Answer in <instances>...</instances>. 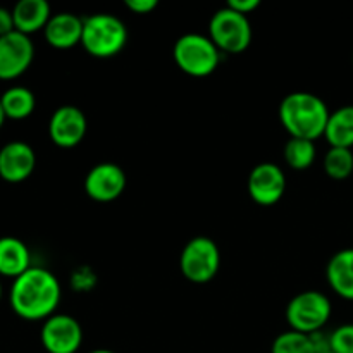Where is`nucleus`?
I'll return each instance as SVG.
<instances>
[{
    "label": "nucleus",
    "instance_id": "obj_1",
    "mask_svg": "<svg viewBox=\"0 0 353 353\" xmlns=\"http://www.w3.org/2000/svg\"><path fill=\"white\" fill-rule=\"evenodd\" d=\"M9 300L21 319L45 321L54 316L61 302V283L48 269L31 265L14 279Z\"/></svg>",
    "mask_w": 353,
    "mask_h": 353
},
{
    "label": "nucleus",
    "instance_id": "obj_2",
    "mask_svg": "<svg viewBox=\"0 0 353 353\" xmlns=\"http://www.w3.org/2000/svg\"><path fill=\"white\" fill-rule=\"evenodd\" d=\"M330 114L326 102L309 92L288 93L279 103V121L292 138L316 141L324 137Z\"/></svg>",
    "mask_w": 353,
    "mask_h": 353
},
{
    "label": "nucleus",
    "instance_id": "obj_3",
    "mask_svg": "<svg viewBox=\"0 0 353 353\" xmlns=\"http://www.w3.org/2000/svg\"><path fill=\"white\" fill-rule=\"evenodd\" d=\"M126 41L128 28L121 17L107 12L83 17L81 45L93 57H112L123 50Z\"/></svg>",
    "mask_w": 353,
    "mask_h": 353
},
{
    "label": "nucleus",
    "instance_id": "obj_4",
    "mask_svg": "<svg viewBox=\"0 0 353 353\" xmlns=\"http://www.w3.org/2000/svg\"><path fill=\"white\" fill-rule=\"evenodd\" d=\"M172 57L183 72L195 78L212 74L221 62V50L202 33H186L176 40Z\"/></svg>",
    "mask_w": 353,
    "mask_h": 353
},
{
    "label": "nucleus",
    "instance_id": "obj_5",
    "mask_svg": "<svg viewBox=\"0 0 353 353\" xmlns=\"http://www.w3.org/2000/svg\"><path fill=\"white\" fill-rule=\"evenodd\" d=\"M333 307L324 293L307 290L290 300L286 307V321L293 331L305 334L319 333L330 321Z\"/></svg>",
    "mask_w": 353,
    "mask_h": 353
},
{
    "label": "nucleus",
    "instance_id": "obj_6",
    "mask_svg": "<svg viewBox=\"0 0 353 353\" xmlns=\"http://www.w3.org/2000/svg\"><path fill=\"white\" fill-rule=\"evenodd\" d=\"M209 37L219 50L240 54L247 50L252 41L250 21L245 14L236 12L226 6L216 10L210 17Z\"/></svg>",
    "mask_w": 353,
    "mask_h": 353
},
{
    "label": "nucleus",
    "instance_id": "obj_7",
    "mask_svg": "<svg viewBox=\"0 0 353 353\" xmlns=\"http://www.w3.org/2000/svg\"><path fill=\"white\" fill-rule=\"evenodd\" d=\"M183 276L192 283H209L221 268V252L216 241L207 236H195L185 245L179 257Z\"/></svg>",
    "mask_w": 353,
    "mask_h": 353
},
{
    "label": "nucleus",
    "instance_id": "obj_8",
    "mask_svg": "<svg viewBox=\"0 0 353 353\" xmlns=\"http://www.w3.org/2000/svg\"><path fill=\"white\" fill-rule=\"evenodd\" d=\"M40 340L48 353H76L83 343V327L68 314H54L43 321Z\"/></svg>",
    "mask_w": 353,
    "mask_h": 353
},
{
    "label": "nucleus",
    "instance_id": "obj_9",
    "mask_svg": "<svg viewBox=\"0 0 353 353\" xmlns=\"http://www.w3.org/2000/svg\"><path fill=\"white\" fill-rule=\"evenodd\" d=\"M34 57L30 37L19 31L0 37V79H16L28 71Z\"/></svg>",
    "mask_w": 353,
    "mask_h": 353
},
{
    "label": "nucleus",
    "instance_id": "obj_10",
    "mask_svg": "<svg viewBox=\"0 0 353 353\" xmlns=\"http://www.w3.org/2000/svg\"><path fill=\"white\" fill-rule=\"evenodd\" d=\"M126 188V172L114 162H100L90 169L85 178V190L97 202H112Z\"/></svg>",
    "mask_w": 353,
    "mask_h": 353
},
{
    "label": "nucleus",
    "instance_id": "obj_11",
    "mask_svg": "<svg viewBox=\"0 0 353 353\" xmlns=\"http://www.w3.org/2000/svg\"><path fill=\"white\" fill-rule=\"evenodd\" d=\"M286 190L285 172L272 162H262L250 171L248 193L259 205H274Z\"/></svg>",
    "mask_w": 353,
    "mask_h": 353
},
{
    "label": "nucleus",
    "instance_id": "obj_12",
    "mask_svg": "<svg viewBox=\"0 0 353 353\" xmlns=\"http://www.w3.org/2000/svg\"><path fill=\"white\" fill-rule=\"evenodd\" d=\"M86 116L76 105H62L54 110L48 123V134L55 145L62 148L76 147L85 138Z\"/></svg>",
    "mask_w": 353,
    "mask_h": 353
},
{
    "label": "nucleus",
    "instance_id": "obj_13",
    "mask_svg": "<svg viewBox=\"0 0 353 353\" xmlns=\"http://www.w3.org/2000/svg\"><path fill=\"white\" fill-rule=\"evenodd\" d=\"M37 165V155L26 141H9L0 148V178L7 183H23Z\"/></svg>",
    "mask_w": 353,
    "mask_h": 353
},
{
    "label": "nucleus",
    "instance_id": "obj_14",
    "mask_svg": "<svg viewBox=\"0 0 353 353\" xmlns=\"http://www.w3.org/2000/svg\"><path fill=\"white\" fill-rule=\"evenodd\" d=\"M45 40L55 48H71L81 43L83 19L72 12L52 14L43 30Z\"/></svg>",
    "mask_w": 353,
    "mask_h": 353
},
{
    "label": "nucleus",
    "instance_id": "obj_15",
    "mask_svg": "<svg viewBox=\"0 0 353 353\" xmlns=\"http://www.w3.org/2000/svg\"><path fill=\"white\" fill-rule=\"evenodd\" d=\"M16 31L30 37L38 30H45L52 17L47 0H19L12 9Z\"/></svg>",
    "mask_w": 353,
    "mask_h": 353
},
{
    "label": "nucleus",
    "instance_id": "obj_16",
    "mask_svg": "<svg viewBox=\"0 0 353 353\" xmlns=\"http://www.w3.org/2000/svg\"><path fill=\"white\" fill-rule=\"evenodd\" d=\"M31 268L30 248L16 236L0 238V276L19 278Z\"/></svg>",
    "mask_w": 353,
    "mask_h": 353
},
{
    "label": "nucleus",
    "instance_id": "obj_17",
    "mask_svg": "<svg viewBox=\"0 0 353 353\" xmlns=\"http://www.w3.org/2000/svg\"><path fill=\"white\" fill-rule=\"evenodd\" d=\"M326 278L334 293L353 300V248H343L330 259Z\"/></svg>",
    "mask_w": 353,
    "mask_h": 353
},
{
    "label": "nucleus",
    "instance_id": "obj_18",
    "mask_svg": "<svg viewBox=\"0 0 353 353\" xmlns=\"http://www.w3.org/2000/svg\"><path fill=\"white\" fill-rule=\"evenodd\" d=\"M324 137L331 147H353V105H343L330 114Z\"/></svg>",
    "mask_w": 353,
    "mask_h": 353
},
{
    "label": "nucleus",
    "instance_id": "obj_19",
    "mask_svg": "<svg viewBox=\"0 0 353 353\" xmlns=\"http://www.w3.org/2000/svg\"><path fill=\"white\" fill-rule=\"evenodd\" d=\"M0 103H2L6 117L24 119L33 114L37 99H34V93L26 86H10L0 95Z\"/></svg>",
    "mask_w": 353,
    "mask_h": 353
},
{
    "label": "nucleus",
    "instance_id": "obj_20",
    "mask_svg": "<svg viewBox=\"0 0 353 353\" xmlns=\"http://www.w3.org/2000/svg\"><path fill=\"white\" fill-rule=\"evenodd\" d=\"M316 143L303 138H290L285 145L286 164L296 171L309 169L316 161Z\"/></svg>",
    "mask_w": 353,
    "mask_h": 353
},
{
    "label": "nucleus",
    "instance_id": "obj_21",
    "mask_svg": "<svg viewBox=\"0 0 353 353\" xmlns=\"http://www.w3.org/2000/svg\"><path fill=\"white\" fill-rule=\"evenodd\" d=\"M324 171L330 178L343 181L353 172V152L352 148L331 147L324 155Z\"/></svg>",
    "mask_w": 353,
    "mask_h": 353
},
{
    "label": "nucleus",
    "instance_id": "obj_22",
    "mask_svg": "<svg viewBox=\"0 0 353 353\" xmlns=\"http://www.w3.org/2000/svg\"><path fill=\"white\" fill-rule=\"evenodd\" d=\"M271 353H317L312 334L300 331H286L272 341Z\"/></svg>",
    "mask_w": 353,
    "mask_h": 353
},
{
    "label": "nucleus",
    "instance_id": "obj_23",
    "mask_svg": "<svg viewBox=\"0 0 353 353\" xmlns=\"http://www.w3.org/2000/svg\"><path fill=\"white\" fill-rule=\"evenodd\" d=\"M330 352L353 353V324H343L330 334Z\"/></svg>",
    "mask_w": 353,
    "mask_h": 353
},
{
    "label": "nucleus",
    "instance_id": "obj_24",
    "mask_svg": "<svg viewBox=\"0 0 353 353\" xmlns=\"http://www.w3.org/2000/svg\"><path fill=\"white\" fill-rule=\"evenodd\" d=\"M159 6L157 0H126V7L137 14H148Z\"/></svg>",
    "mask_w": 353,
    "mask_h": 353
},
{
    "label": "nucleus",
    "instance_id": "obj_25",
    "mask_svg": "<svg viewBox=\"0 0 353 353\" xmlns=\"http://www.w3.org/2000/svg\"><path fill=\"white\" fill-rule=\"evenodd\" d=\"M259 6H261V0H230L228 2V7L240 14H245V16L257 9Z\"/></svg>",
    "mask_w": 353,
    "mask_h": 353
},
{
    "label": "nucleus",
    "instance_id": "obj_26",
    "mask_svg": "<svg viewBox=\"0 0 353 353\" xmlns=\"http://www.w3.org/2000/svg\"><path fill=\"white\" fill-rule=\"evenodd\" d=\"M12 31H16L12 10L6 9V7H0V37L12 33Z\"/></svg>",
    "mask_w": 353,
    "mask_h": 353
},
{
    "label": "nucleus",
    "instance_id": "obj_27",
    "mask_svg": "<svg viewBox=\"0 0 353 353\" xmlns=\"http://www.w3.org/2000/svg\"><path fill=\"white\" fill-rule=\"evenodd\" d=\"M7 117H6V114H3V109H2V103H0V128H2V124H3V121H6Z\"/></svg>",
    "mask_w": 353,
    "mask_h": 353
},
{
    "label": "nucleus",
    "instance_id": "obj_28",
    "mask_svg": "<svg viewBox=\"0 0 353 353\" xmlns=\"http://www.w3.org/2000/svg\"><path fill=\"white\" fill-rule=\"evenodd\" d=\"M90 353H116V352L105 350V348H100V350H93V352H90Z\"/></svg>",
    "mask_w": 353,
    "mask_h": 353
},
{
    "label": "nucleus",
    "instance_id": "obj_29",
    "mask_svg": "<svg viewBox=\"0 0 353 353\" xmlns=\"http://www.w3.org/2000/svg\"><path fill=\"white\" fill-rule=\"evenodd\" d=\"M0 300H2V283H0Z\"/></svg>",
    "mask_w": 353,
    "mask_h": 353
},
{
    "label": "nucleus",
    "instance_id": "obj_30",
    "mask_svg": "<svg viewBox=\"0 0 353 353\" xmlns=\"http://www.w3.org/2000/svg\"><path fill=\"white\" fill-rule=\"evenodd\" d=\"M324 353H333V352H324Z\"/></svg>",
    "mask_w": 353,
    "mask_h": 353
},
{
    "label": "nucleus",
    "instance_id": "obj_31",
    "mask_svg": "<svg viewBox=\"0 0 353 353\" xmlns=\"http://www.w3.org/2000/svg\"><path fill=\"white\" fill-rule=\"evenodd\" d=\"M352 59H353V57H352Z\"/></svg>",
    "mask_w": 353,
    "mask_h": 353
}]
</instances>
